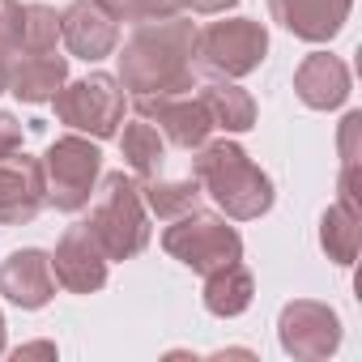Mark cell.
Returning a JSON list of instances; mask_svg holds the SVG:
<instances>
[{"instance_id":"9","label":"cell","mask_w":362,"mask_h":362,"mask_svg":"<svg viewBox=\"0 0 362 362\" xmlns=\"http://www.w3.org/2000/svg\"><path fill=\"white\" fill-rule=\"evenodd\" d=\"M0 290L22 307H39L52 294V269L43 252H18L5 269H0Z\"/></svg>"},{"instance_id":"12","label":"cell","mask_w":362,"mask_h":362,"mask_svg":"<svg viewBox=\"0 0 362 362\" xmlns=\"http://www.w3.org/2000/svg\"><path fill=\"white\" fill-rule=\"evenodd\" d=\"M64 39H69V47H73L77 56L98 60V56H107V52L115 47V26H111L98 9L73 5V9L64 13Z\"/></svg>"},{"instance_id":"17","label":"cell","mask_w":362,"mask_h":362,"mask_svg":"<svg viewBox=\"0 0 362 362\" xmlns=\"http://www.w3.org/2000/svg\"><path fill=\"white\" fill-rule=\"evenodd\" d=\"M209 307H214V311H222V315H230V311H243V307H247V273H243V269H235V260L226 264V273H222V277H214V281H209Z\"/></svg>"},{"instance_id":"7","label":"cell","mask_w":362,"mask_h":362,"mask_svg":"<svg viewBox=\"0 0 362 362\" xmlns=\"http://www.w3.org/2000/svg\"><path fill=\"white\" fill-rule=\"evenodd\" d=\"M264 56V30L252 22H218L201 39V64L218 73H247Z\"/></svg>"},{"instance_id":"23","label":"cell","mask_w":362,"mask_h":362,"mask_svg":"<svg viewBox=\"0 0 362 362\" xmlns=\"http://www.w3.org/2000/svg\"><path fill=\"white\" fill-rule=\"evenodd\" d=\"M192 9H201V13H218V9H226L230 0H188Z\"/></svg>"},{"instance_id":"10","label":"cell","mask_w":362,"mask_h":362,"mask_svg":"<svg viewBox=\"0 0 362 362\" xmlns=\"http://www.w3.org/2000/svg\"><path fill=\"white\" fill-rule=\"evenodd\" d=\"M56 273L69 290H94L103 286V260L94 252V235L81 226V230H69L60 252H56Z\"/></svg>"},{"instance_id":"3","label":"cell","mask_w":362,"mask_h":362,"mask_svg":"<svg viewBox=\"0 0 362 362\" xmlns=\"http://www.w3.org/2000/svg\"><path fill=\"white\" fill-rule=\"evenodd\" d=\"M94 235V243L107 247V256H132L145 243V218H141V201L136 188L128 184L124 175H111L107 188L94 205V218L86 226Z\"/></svg>"},{"instance_id":"21","label":"cell","mask_w":362,"mask_h":362,"mask_svg":"<svg viewBox=\"0 0 362 362\" xmlns=\"http://www.w3.org/2000/svg\"><path fill=\"white\" fill-rule=\"evenodd\" d=\"M111 18H166L175 0H98Z\"/></svg>"},{"instance_id":"14","label":"cell","mask_w":362,"mask_h":362,"mask_svg":"<svg viewBox=\"0 0 362 362\" xmlns=\"http://www.w3.org/2000/svg\"><path fill=\"white\" fill-rule=\"evenodd\" d=\"M273 9L290 30H298L307 39H324L341 22V9H328V0H273Z\"/></svg>"},{"instance_id":"19","label":"cell","mask_w":362,"mask_h":362,"mask_svg":"<svg viewBox=\"0 0 362 362\" xmlns=\"http://www.w3.org/2000/svg\"><path fill=\"white\" fill-rule=\"evenodd\" d=\"M56 35H60V22H56L52 9H43V5H22V47L43 52V47L56 43Z\"/></svg>"},{"instance_id":"13","label":"cell","mask_w":362,"mask_h":362,"mask_svg":"<svg viewBox=\"0 0 362 362\" xmlns=\"http://www.w3.org/2000/svg\"><path fill=\"white\" fill-rule=\"evenodd\" d=\"M60 81H64V60L60 56H26L18 69H13V94L26 98V103H43V98H56L60 94Z\"/></svg>"},{"instance_id":"8","label":"cell","mask_w":362,"mask_h":362,"mask_svg":"<svg viewBox=\"0 0 362 362\" xmlns=\"http://www.w3.org/2000/svg\"><path fill=\"white\" fill-rule=\"evenodd\" d=\"M43 201V170L35 158H0V222H18L35 218Z\"/></svg>"},{"instance_id":"5","label":"cell","mask_w":362,"mask_h":362,"mask_svg":"<svg viewBox=\"0 0 362 362\" xmlns=\"http://www.w3.org/2000/svg\"><path fill=\"white\" fill-rule=\"evenodd\" d=\"M94 175H98V149L90 141L64 136V141L52 145V153H47V179H52V201L60 209H81L90 201Z\"/></svg>"},{"instance_id":"11","label":"cell","mask_w":362,"mask_h":362,"mask_svg":"<svg viewBox=\"0 0 362 362\" xmlns=\"http://www.w3.org/2000/svg\"><path fill=\"white\" fill-rule=\"evenodd\" d=\"M136 107H141L145 115H158V119L170 128V136H175L179 145H201V136L214 128V119H209V111H205L201 103H175V98H153V94H145Z\"/></svg>"},{"instance_id":"22","label":"cell","mask_w":362,"mask_h":362,"mask_svg":"<svg viewBox=\"0 0 362 362\" xmlns=\"http://www.w3.org/2000/svg\"><path fill=\"white\" fill-rule=\"evenodd\" d=\"M22 145V128L5 115V111H0V158H5V153H13Z\"/></svg>"},{"instance_id":"15","label":"cell","mask_w":362,"mask_h":362,"mask_svg":"<svg viewBox=\"0 0 362 362\" xmlns=\"http://www.w3.org/2000/svg\"><path fill=\"white\" fill-rule=\"evenodd\" d=\"M298 90H303V98H307L311 107H328V103H337V98L345 94V73H341V64H332L328 56H315V60L303 64Z\"/></svg>"},{"instance_id":"24","label":"cell","mask_w":362,"mask_h":362,"mask_svg":"<svg viewBox=\"0 0 362 362\" xmlns=\"http://www.w3.org/2000/svg\"><path fill=\"white\" fill-rule=\"evenodd\" d=\"M5 81H9V73H5V64H0V90H5Z\"/></svg>"},{"instance_id":"16","label":"cell","mask_w":362,"mask_h":362,"mask_svg":"<svg viewBox=\"0 0 362 362\" xmlns=\"http://www.w3.org/2000/svg\"><path fill=\"white\" fill-rule=\"evenodd\" d=\"M201 107L209 111V119H214L218 128L243 132V128L252 124V103H247V94H239L235 86H209V90L201 94Z\"/></svg>"},{"instance_id":"2","label":"cell","mask_w":362,"mask_h":362,"mask_svg":"<svg viewBox=\"0 0 362 362\" xmlns=\"http://www.w3.org/2000/svg\"><path fill=\"white\" fill-rule=\"evenodd\" d=\"M197 175L209 184L214 201L222 209H230L235 218H256L260 209H269V179L235 149V145H209L197 158Z\"/></svg>"},{"instance_id":"1","label":"cell","mask_w":362,"mask_h":362,"mask_svg":"<svg viewBox=\"0 0 362 362\" xmlns=\"http://www.w3.org/2000/svg\"><path fill=\"white\" fill-rule=\"evenodd\" d=\"M192 52V30L184 22H162L141 30L124 52V77L132 90H179L184 56Z\"/></svg>"},{"instance_id":"6","label":"cell","mask_w":362,"mask_h":362,"mask_svg":"<svg viewBox=\"0 0 362 362\" xmlns=\"http://www.w3.org/2000/svg\"><path fill=\"white\" fill-rule=\"evenodd\" d=\"M166 247L192 269H218L239 256V235L214 218H188L184 226L166 230Z\"/></svg>"},{"instance_id":"4","label":"cell","mask_w":362,"mask_h":362,"mask_svg":"<svg viewBox=\"0 0 362 362\" xmlns=\"http://www.w3.org/2000/svg\"><path fill=\"white\" fill-rule=\"evenodd\" d=\"M56 111L73 128H86L94 136H111L119 115H124V94L115 90L111 77H90V81L69 86L64 94H56Z\"/></svg>"},{"instance_id":"18","label":"cell","mask_w":362,"mask_h":362,"mask_svg":"<svg viewBox=\"0 0 362 362\" xmlns=\"http://www.w3.org/2000/svg\"><path fill=\"white\" fill-rule=\"evenodd\" d=\"M124 158H128L132 170H141V175L158 170V162H162V141H158V132H153L149 124H132V128L124 132Z\"/></svg>"},{"instance_id":"20","label":"cell","mask_w":362,"mask_h":362,"mask_svg":"<svg viewBox=\"0 0 362 362\" xmlns=\"http://www.w3.org/2000/svg\"><path fill=\"white\" fill-rule=\"evenodd\" d=\"M149 205L162 218H175L197 205V184H166V188H149Z\"/></svg>"}]
</instances>
